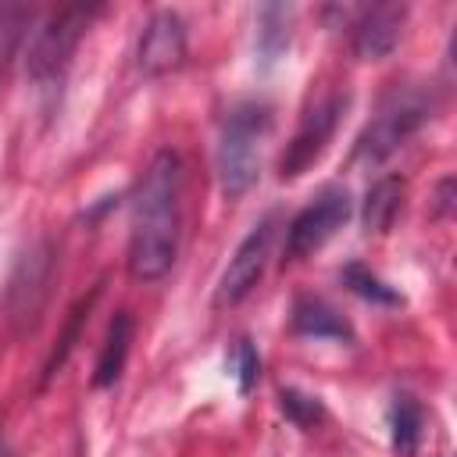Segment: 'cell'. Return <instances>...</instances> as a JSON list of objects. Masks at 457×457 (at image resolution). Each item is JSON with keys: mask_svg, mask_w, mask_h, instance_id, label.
I'll return each instance as SVG.
<instances>
[{"mask_svg": "<svg viewBox=\"0 0 457 457\" xmlns=\"http://www.w3.org/2000/svg\"><path fill=\"white\" fill-rule=\"evenodd\" d=\"M182 232V161L175 150H157L139 179L132 204L129 271L139 282H157L171 271Z\"/></svg>", "mask_w": 457, "mask_h": 457, "instance_id": "6da1fadb", "label": "cell"}, {"mask_svg": "<svg viewBox=\"0 0 457 457\" xmlns=\"http://www.w3.org/2000/svg\"><path fill=\"white\" fill-rule=\"evenodd\" d=\"M271 136V107L261 100H243L236 104L218 132L214 146V168H218V186L228 200H239L253 189L261 175V154L264 139Z\"/></svg>", "mask_w": 457, "mask_h": 457, "instance_id": "7a4b0ae2", "label": "cell"}, {"mask_svg": "<svg viewBox=\"0 0 457 457\" xmlns=\"http://www.w3.org/2000/svg\"><path fill=\"white\" fill-rule=\"evenodd\" d=\"M428 121V96L421 89H393L378 114L364 125L353 143V164H382Z\"/></svg>", "mask_w": 457, "mask_h": 457, "instance_id": "3957f363", "label": "cell"}, {"mask_svg": "<svg viewBox=\"0 0 457 457\" xmlns=\"http://www.w3.org/2000/svg\"><path fill=\"white\" fill-rule=\"evenodd\" d=\"M100 14V7H86V4H68V7H57L43 29H36L32 43H29V54H25V71L32 82L39 86H50L54 79L64 75L82 32L93 25V18Z\"/></svg>", "mask_w": 457, "mask_h": 457, "instance_id": "277c9868", "label": "cell"}, {"mask_svg": "<svg viewBox=\"0 0 457 457\" xmlns=\"http://www.w3.org/2000/svg\"><path fill=\"white\" fill-rule=\"evenodd\" d=\"M353 204H350V193L343 186H328L321 189L293 221H289V232H286V261H303L311 257L314 250H321L350 218Z\"/></svg>", "mask_w": 457, "mask_h": 457, "instance_id": "5b68a950", "label": "cell"}, {"mask_svg": "<svg viewBox=\"0 0 457 457\" xmlns=\"http://www.w3.org/2000/svg\"><path fill=\"white\" fill-rule=\"evenodd\" d=\"M271 239H275V214H264L236 246V253L228 257L218 289H214V307H236L239 300H246L253 293V286L261 282L268 257H271Z\"/></svg>", "mask_w": 457, "mask_h": 457, "instance_id": "8992f818", "label": "cell"}, {"mask_svg": "<svg viewBox=\"0 0 457 457\" xmlns=\"http://www.w3.org/2000/svg\"><path fill=\"white\" fill-rule=\"evenodd\" d=\"M346 104H350L346 93H332V96L318 100V104L300 118L293 139L286 143V150H282V157H278V179H282V182L300 179V175L325 154V146H328V139H332V132H336L339 114H343Z\"/></svg>", "mask_w": 457, "mask_h": 457, "instance_id": "52a82bcc", "label": "cell"}, {"mask_svg": "<svg viewBox=\"0 0 457 457\" xmlns=\"http://www.w3.org/2000/svg\"><path fill=\"white\" fill-rule=\"evenodd\" d=\"M186 46H189V36H186V21L175 14V11H157L143 36H139V46H136V64L143 75L157 79V75H168L175 68H182L186 61Z\"/></svg>", "mask_w": 457, "mask_h": 457, "instance_id": "ba28073f", "label": "cell"}, {"mask_svg": "<svg viewBox=\"0 0 457 457\" xmlns=\"http://www.w3.org/2000/svg\"><path fill=\"white\" fill-rule=\"evenodd\" d=\"M50 275H54V253L46 243H39L36 250H29L18 264V271L11 275V289H7V307H11V318L18 321V328L32 325L43 311V296H46V286H50Z\"/></svg>", "mask_w": 457, "mask_h": 457, "instance_id": "9c48e42d", "label": "cell"}, {"mask_svg": "<svg viewBox=\"0 0 457 457\" xmlns=\"http://www.w3.org/2000/svg\"><path fill=\"white\" fill-rule=\"evenodd\" d=\"M403 18H407V7L403 4H375V7H364L361 18L353 21V54L361 61H382V57H389L393 46L400 43Z\"/></svg>", "mask_w": 457, "mask_h": 457, "instance_id": "30bf717a", "label": "cell"}, {"mask_svg": "<svg viewBox=\"0 0 457 457\" xmlns=\"http://www.w3.org/2000/svg\"><path fill=\"white\" fill-rule=\"evenodd\" d=\"M293 332L307 336V339H343V343L353 339L350 321L328 300H321V296H300L296 300V307H293Z\"/></svg>", "mask_w": 457, "mask_h": 457, "instance_id": "8fae6325", "label": "cell"}, {"mask_svg": "<svg viewBox=\"0 0 457 457\" xmlns=\"http://www.w3.org/2000/svg\"><path fill=\"white\" fill-rule=\"evenodd\" d=\"M129 350H132V314L118 311L111 318V325H107V336H104V346H100V357H96V371H93V386L96 389H107V386H114L121 378Z\"/></svg>", "mask_w": 457, "mask_h": 457, "instance_id": "7c38bea8", "label": "cell"}, {"mask_svg": "<svg viewBox=\"0 0 457 457\" xmlns=\"http://www.w3.org/2000/svg\"><path fill=\"white\" fill-rule=\"evenodd\" d=\"M403 207V179L400 175H382L368 186L364 193V207H361V221H364V232H386L396 214Z\"/></svg>", "mask_w": 457, "mask_h": 457, "instance_id": "4fadbf2b", "label": "cell"}, {"mask_svg": "<svg viewBox=\"0 0 457 457\" xmlns=\"http://www.w3.org/2000/svg\"><path fill=\"white\" fill-rule=\"evenodd\" d=\"M421 428H425V414L418 407L414 396H396L393 407H389V436H393V446L400 453H414L418 443H421Z\"/></svg>", "mask_w": 457, "mask_h": 457, "instance_id": "5bb4252c", "label": "cell"}, {"mask_svg": "<svg viewBox=\"0 0 457 457\" xmlns=\"http://www.w3.org/2000/svg\"><path fill=\"white\" fill-rule=\"evenodd\" d=\"M343 282H346L350 293H357L361 300H371V303H382V307H400V303H403V296H400L393 286H386L375 271H368L364 264H346V268H343Z\"/></svg>", "mask_w": 457, "mask_h": 457, "instance_id": "9a60e30c", "label": "cell"}, {"mask_svg": "<svg viewBox=\"0 0 457 457\" xmlns=\"http://www.w3.org/2000/svg\"><path fill=\"white\" fill-rule=\"evenodd\" d=\"M278 407H282V414H286L296 428H314V425L325 418L321 400L311 396V393H303V389H293V386L278 393Z\"/></svg>", "mask_w": 457, "mask_h": 457, "instance_id": "2e32d148", "label": "cell"}, {"mask_svg": "<svg viewBox=\"0 0 457 457\" xmlns=\"http://www.w3.org/2000/svg\"><path fill=\"white\" fill-rule=\"evenodd\" d=\"M232 368H236V382H239V393H250L257 386V375H261V357L253 350L250 339H239L236 350H232Z\"/></svg>", "mask_w": 457, "mask_h": 457, "instance_id": "e0dca14e", "label": "cell"}, {"mask_svg": "<svg viewBox=\"0 0 457 457\" xmlns=\"http://www.w3.org/2000/svg\"><path fill=\"white\" fill-rule=\"evenodd\" d=\"M96 293H100V289H93V296H96ZM93 296H89V300H82V303L71 311V321H68V328H64V336H61V346H57V350L50 353V361H46V378H50V375L68 361V353H71V346H75V339H79V325H82V318L89 314Z\"/></svg>", "mask_w": 457, "mask_h": 457, "instance_id": "ac0fdd59", "label": "cell"}, {"mask_svg": "<svg viewBox=\"0 0 457 457\" xmlns=\"http://www.w3.org/2000/svg\"><path fill=\"white\" fill-rule=\"evenodd\" d=\"M4 64H7V57H4V54H0V71H4Z\"/></svg>", "mask_w": 457, "mask_h": 457, "instance_id": "d6986e66", "label": "cell"}, {"mask_svg": "<svg viewBox=\"0 0 457 457\" xmlns=\"http://www.w3.org/2000/svg\"><path fill=\"white\" fill-rule=\"evenodd\" d=\"M0 457H11V453H7V450H0Z\"/></svg>", "mask_w": 457, "mask_h": 457, "instance_id": "ffe728a7", "label": "cell"}]
</instances>
